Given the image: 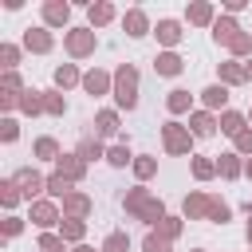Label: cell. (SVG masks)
Segmentation results:
<instances>
[{
	"instance_id": "d6986e66",
	"label": "cell",
	"mask_w": 252,
	"mask_h": 252,
	"mask_svg": "<svg viewBox=\"0 0 252 252\" xmlns=\"http://www.w3.org/2000/svg\"><path fill=\"white\" fill-rule=\"evenodd\" d=\"M201 102H205V110H224V102H228V87H224V83L205 87V91H201Z\"/></svg>"
},
{
	"instance_id": "277c9868",
	"label": "cell",
	"mask_w": 252,
	"mask_h": 252,
	"mask_svg": "<svg viewBox=\"0 0 252 252\" xmlns=\"http://www.w3.org/2000/svg\"><path fill=\"white\" fill-rule=\"evenodd\" d=\"M161 142H165L169 154H189L193 150V130L181 126V122H165L161 126Z\"/></svg>"
},
{
	"instance_id": "7dc6e473",
	"label": "cell",
	"mask_w": 252,
	"mask_h": 252,
	"mask_svg": "<svg viewBox=\"0 0 252 252\" xmlns=\"http://www.w3.org/2000/svg\"><path fill=\"white\" fill-rule=\"evenodd\" d=\"M20 228H24V224H20V217H8V220H4V236H8V240H12Z\"/></svg>"
},
{
	"instance_id": "f1b7e54d",
	"label": "cell",
	"mask_w": 252,
	"mask_h": 252,
	"mask_svg": "<svg viewBox=\"0 0 252 252\" xmlns=\"http://www.w3.org/2000/svg\"><path fill=\"white\" fill-rule=\"evenodd\" d=\"M20 110L24 114H43V91H24L20 94Z\"/></svg>"
},
{
	"instance_id": "83f0119b",
	"label": "cell",
	"mask_w": 252,
	"mask_h": 252,
	"mask_svg": "<svg viewBox=\"0 0 252 252\" xmlns=\"http://www.w3.org/2000/svg\"><path fill=\"white\" fill-rule=\"evenodd\" d=\"M165 106H169V114H185V110L193 106V94H189V91H169Z\"/></svg>"
},
{
	"instance_id": "52a82bcc",
	"label": "cell",
	"mask_w": 252,
	"mask_h": 252,
	"mask_svg": "<svg viewBox=\"0 0 252 252\" xmlns=\"http://www.w3.org/2000/svg\"><path fill=\"white\" fill-rule=\"evenodd\" d=\"M240 35H244V32H240V24H236L232 16H220V20L213 24V39H217V43H224V47H232Z\"/></svg>"
},
{
	"instance_id": "cb8c5ba5",
	"label": "cell",
	"mask_w": 252,
	"mask_h": 252,
	"mask_svg": "<svg viewBox=\"0 0 252 252\" xmlns=\"http://www.w3.org/2000/svg\"><path fill=\"white\" fill-rule=\"evenodd\" d=\"M75 83H83V75H79V67H75V63L55 67V87H59V91H67V87H75Z\"/></svg>"
},
{
	"instance_id": "9a60e30c",
	"label": "cell",
	"mask_w": 252,
	"mask_h": 252,
	"mask_svg": "<svg viewBox=\"0 0 252 252\" xmlns=\"http://www.w3.org/2000/svg\"><path fill=\"white\" fill-rule=\"evenodd\" d=\"M118 134V110H98L94 114V138H114Z\"/></svg>"
},
{
	"instance_id": "30bf717a",
	"label": "cell",
	"mask_w": 252,
	"mask_h": 252,
	"mask_svg": "<svg viewBox=\"0 0 252 252\" xmlns=\"http://www.w3.org/2000/svg\"><path fill=\"white\" fill-rule=\"evenodd\" d=\"M122 28H126V35H134V39L150 35V20H146V12H142V8H130V12L122 16Z\"/></svg>"
},
{
	"instance_id": "6da1fadb",
	"label": "cell",
	"mask_w": 252,
	"mask_h": 252,
	"mask_svg": "<svg viewBox=\"0 0 252 252\" xmlns=\"http://www.w3.org/2000/svg\"><path fill=\"white\" fill-rule=\"evenodd\" d=\"M122 209L130 213V217H138V220H146V224H158V220H165V205L158 201V197H150V189H130L126 197H122Z\"/></svg>"
},
{
	"instance_id": "ee69618b",
	"label": "cell",
	"mask_w": 252,
	"mask_h": 252,
	"mask_svg": "<svg viewBox=\"0 0 252 252\" xmlns=\"http://www.w3.org/2000/svg\"><path fill=\"white\" fill-rule=\"evenodd\" d=\"M232 146H236V154H252V126L240 130V134L232 138Z\"/></svg>"
},
{
	"instance_id": "7bdbcfd3",
	"label": "cell",
	"mask_w": 252,
	"mask_h": 252,
	"mask_svg": "<svg viewBox=\"0 0 252 252\" xmlns=\"http://www.w3.org/2000/svg\"><path fill=\"white\" fill-rule=\"evenodd\" d=\"M39 252H63V236L43 232V236H39Z\"/></svg>"
},
{
	"instance_id": "f6af8a7d",
	"label": "cell",
	"mask_w": 252,
	"mask_h": 252,
	"mask_svg": "<svg viewBox=\"0 0 252 252\" xmlns=\"http://www.w3.org/2000/svg\"><path fill=\"white\" fill-rule=\"evenodd\" d=\"M16 134H20L16 118H4V122H0V138H4V142H16Z\"/></svg>"
},
{
	"instance_id": "8992f818",
	"label": "cell",
	"mask_w": 252,
	"mask_h": 252,
	"mask_svg": "<svg viewBox=\"0 0 252 252\" xmlns=\"http://www.w3.org/2000/svg\"><path fill=\"white\" fill-rule=\"evenodd\" d=\"M55 173H59V177H67V181L75 185V181H83V173H87V161H83L79 154H63V158L55 161Z\"/></svg>"
},
{
	"instance_id": "60d3db41",
	"label": "cell",
	"mask_w": 252,
	"mask_h": 252,
	"mask_svg": "<svg viewBox=\"0 0 252 252\" xmlns=\"http://www.w3.org/2000/svg\"><path fill=\"white\" fill-rule=\"evenodd\" d=\"M158 232H161L165 240H177V232H181V217H165V220H158Z\"/></svg>"
},
{
	"instance_id": "7402d4cb",
	"label": "cell",
	"mask_w": 252,
	"mask_h": 252,
	"mask_svg": "<svg viewBox=\"0 0 252 252\" xmlns=\"http://www.w3.org/2000/svg\"><path fill=\"white\" fill-rule=\"evenodd\" d=\"M32 220H35L39 228H51V224L59 220V209H55L51 201H35V205H32Z\"/></svg>"
},
{
	"instance_id": "5b68a950",
	"label": "cell",
	"mask_w": 252,
	"mask_h": 252,
	"mask_svg": "<svg viewBox=\"0 0 252 252\" xmlns=\"http://www.w3.org/2000/svg\"><path fill=\"white\" fill-rule=\"evenodd\" d=\"M12 181L20 185V193H24L32 205H35V201H43L39 193H47V177H43V173H35V169H16V173H12Z\"/></svg>"
},
{
	"instance_id": "ac0fdd59",
	"label": "cell",
	"mask_w": 252,
	"mask_h": 252,
	"mask_svg": "<svg viewBox=\"0 0 252 252\" xmlns=\"http://www.w3.org/2000/svg\"><path fill=\"white\" fill-rule=\"evenodd\" d=\"M220 83H224V87L248 83V67H244L240 59H228V63H220Z\"/></svg>"
},
{
	"instance_id": "f5cc1de1",
	"label": "cell",
	"mask_w": 252,
	"mask_h": 252,
	"mask_svg": "<svg viewBox=\"0 0 252 252\" xmlns=\"http://www.w3.org/2000/svg\"><path fill=\"white\" fill-rule=\"evenodd\" d=\"M248 244H252V220H248Z\"/></svg>"
},
{
	"instance_id": "7c38bea8",
	"label": "cell",
	"mask_w": 252,
	"mask_h": 252,
	"mask_svg": "<svg viewBox=\"0 0 252 252\" xmlns=\"http://www.w3.org/2000/svg\"><path fill=\"white\" fill-rule=\"evenodd\" d=\"M67 20H71V4H67V0H47V4H43V24L59 28V24H67Z\"/></svg>"
},
{
	"instance_id": "5bb4252c",
	"label": "cell",
	"mask_w": 252,
	"mask_h": 252,
	"mask_svg": "<svg viewBox=\"0 0 252 252\" xmlns=\"http://www.w3.org/2000/svg\"><path fill=\"white\" fill-rule=\"evenodd\" d=\"M181 67H185V59H181L177 51H161V55L154 59V71H158V75H165V79L181 75Z\"/></svg>"
},
{
	"instance_id": "4fadbf2b",
	"label": "cell",
	"mask_w": 252,
	"mask_h": 252,
	"mask_svg": "<svg viewBox=\"0 0 252 252\" xmlns=\"http://www.w3.org/2000/svg\"><path fill=\"white\" fill-rule=\"evenodd\" d=\"M154 35H158V43H165V47H177L185 32H181V24H177V20H158Z\"/></svg>"
},
{
	"instance_id": "4316f807",
	"label": "cell",
	"mask_w": 252,
	"mask_h": 252,
	"mask_svg": "<svg viewBox=\"0 0 252 252\" xmlns=\"http://www.w3.org/2000/svg\"><path fill=\"white\" fill-rule=\"evenodd\" d=\"M75 154H79V158H83V161H94V158H106V150H102V142H98V138H94V134H91V138H83V142H79V150H75Z\"/></svg>"
},
{
	"instance_id": "bcb514c9",
	"label": "cell",
	"mask_w": 252,
	"mask_h": 252,
	"mask_svg": "<svg viewBox=\"0 0 252 252\" xmlns=\"http://www.w3.org/2000/svg\"><path fill=\"white\" fill-rule=\"evenodd\" d=\"M228 51H232V55H236V59H240V55H248V51H252V35H248V32H244V35H240V39H236V43H232V47H228Z\"/></svg>"
},
{
	"instance_id": "4dcf8cb0",
	"label": "cell",
	"mask_w": 252,
	"mask_h": 252,
	"mask_svg": "<svg viewBox=\"0 0 252 252\" xmlns=\"http://www.w3.org/2000/svg\"><path fill=\"white\" fill-rule=\"evenodd\" d=\"M35 158L59 161V158H63V154H59V142H55V138H39V142H35Z\"/></svg>"
},
{
	"instance_id": "8fae6325",
	"label": "cell",
	"mask_w": 252,
	"mask_h": 252,
	"mask_svg": "<svg viewBox=\"0 0 252 252\" xmlns=\"http://www.w3.org/2000/svg\"><path fill=\"white\" fill-rule=\"evenodd\" d=\"M51 43H55V39H51V32H47V28H28V32H24V47H28V51H35V55L51 51Z\"/></svg>"
},
{
	"instance_id": "681fc988",
	"label": "cell",
	"mask_w": 252,
	"mask_h": 252,
	"mask_svg": "<svg viewBox=\"0 0 252 252\" xmlns=\"http://www.w3.org/2000/svg\"><path fill=\"white\" fill-rule=\"evenodd\" d=\"M244 177H252V158H248V161H244Z\"/></svg>"
},
{
	"instance_id": "db71d44e",
	"label": "cell",
	"mask_w": 252,
	"mask_h": 252,
	"mask_svg": "<svg viewBox=\"0 0 252 252\" xmlns=\"http://www.w3.org/2000/svg\"><path fill=\"white\" fill-rule=\"evenodd\" d=\"M248 118H252V114H248Z\"/></svg>"
},
{
	"instance_id": "f546056e",
	"label": "cell",
	"mask_w": 252,
	"mask_h": 252,
	"mask_svg": "<svg viewBox=\"0 0 252 252\" xmlns=\"http://www.w3.org/2000/svg\"><path fill=\"white\" fill-rule=\"evenodd\" d=\"M63 110H67V98H63L59 91H43V114H55V118H59Z\"/></svg>"
},
{
	"instance_id": "ab89813d",
	"label": "cell",
	"mask_w": 252,
	"mask_h": 252,
	"mask_svg": "<svg viewBox=\"0 0 252 252\" xmlns=\"http://www.w3.org/2000/svg\"><path fill=\"white\" fill-rule=\"evenodd\" d=\"M154 169H158V161H154V158H134V177H138V181L154 177Z\"/></svg>"
},
{
	"instance_id": "74e56055",
	"label": "cell",
	"mask_w": 252,
	"mask_h": 252,
	"mask_svg": "<svg viewBox=\"0 0 252 252\" xmlns=\"http://www.w3.org/2000/svg\"><path fill=\"white\" fill-rule=\"evenodd\" d=\"M0 63H4V71H12L20 63V47L16 43H0Z\"/></svg>"
},
{
	"instance_id": "1f68e13d",
	"label": "cell",
	"mask_w": 252,
	"mask_h": 252,
	"mask_svg": "<svg viewBox=\"0 0 252 252\" xmlns=\"http://www.w3.org/2000/svg\"><path fill=\"white\" fill-rule=\"evenodd\" d=\"M228 217H232L228 201H220V197H209V220H213V224H224Z\"/></svg>"
},
{
	"instance_id": "7a4b0ae2",
	"label": "cell",
	"mask_w": 252,
	"mask_h": 252,
	"mask_svg": "<svg viewBox=\"0 0 252 252\" xmlns=\"http://www.w3.org/2000/svg\"><path fill=\"white\" fill-rule=\"evenodd\" d=\"M114 102L122 110H134L138 106V67L134 63H122L114 71Z\"/></svg>"
},
{
	"instance_id": "8d00e7d4",
	"label": "cell",
	"mask_w": 252,
	"mask_h": 252,
	"mask_svg": "<svg viewBox=\"0 0 252 252\" xmlns=\"http://www.w3.org/2000/svg\"><path fill=\"white\" fill-rule=\"evenodd\" d=\"M126 248H130V236L126 232H110L102 240V252H126Z\"/></svg>"
},
{
	"instance_id": "816d5d0a",
	"label": "cell",
	"mask_w": 252,
	"mask_h": 252,
	"mask_svg": "<svg viewBox=\"0 0 252 252\" xmlns=\"http://www.w3.org/2000/svg\"><path fill=\"white\" fill-rule=\"evenodd\" d=\"M244 67H248V79H252V59H248V63H244Z\"/></svg>"
},
{
	"instance_id": "44dd1931",
	"label": "cell",
	"mask_w": 252,
	"mask_h": 252,
	"mask_svg": "<svg viewBox=\"0 0 252 252\" xmlns=\"http://www.w3.org/2000/svg\"><path fill=\"white\" fill-rule=\"evenodd\" d=\"M91 209H94V205H91V197H87V193H71V197H63V213H67V217H75V220H83Z\"/></svg>"
},
{
	"instance_id": "d4e9b609",
	"label": "cell",
	"mask_w": 252,
	"mask_h": 252,
	"mask_svg": "<svg viewBox=\"0 0 252 252\" xmlns=\"http://www.w3.org/2000/svg\"><path fill=\"white\" fill-rule=\"evenodd\" d=\"M240 130H248V122H244V114H236V110H224V114H220V134H228V138H236Z\"/></svg>"
},
{
	"instance_id": "2e32d148",
	"label": "cell",
	"mask_w": 252,
	"mask_h": 252,
	"mask_svg": "<svg viewBox=\"0 0 252 252\" xmlns=\"http://www.w3.org/2000/svg\"><path fill=\"white\" fill-rule=\"evenodd\" d=\"M185 220H209V193H189L185 197Z\"/></svg>"
},
{
	"instance_id": "d590c367",
	"label": "cell",
	"mask_w": 252,
	"mask_h": 252,
	"mask_svg": "<svg viewBox=\"0 0 252 252\" xmlns=\"http://www.w3.org/2000/svg\"><path fill=\"white\" fill-rule=\"evenodd\" d=\"M217 173V161H209V158H193V177L197 181H209Z\"/></svg>"
},
{
	"instance_id": "b9f144b4",
	"label": "cell",
	"mask_w": 252,
	"mask_h": 252,
	"mask_svg": "<svg viewBox=\"0 0 252 252\" xmlns=\"http://www.w3.org/2000/svg\"><path fill=\"white\" fill-rule=\"evenodd\" d=\"M0 91H8V94H24V83H20V75H16V71H4V79H0Z\"/></svg>"
},
{
	"instance_id": "11a10c76",
	"label": "cell",
	"mask_w": 252,
	"mask_h": 252,
	"mask_svg": "<svg viewBox=\"0 0 252 252\" xmlns=\"http://www.w3.org/2000/svg\"><path fill=\"white\" fill-rule=\"evenodd\" d=\"M197 252H201V248H197Z\"/></svg>"
},
{
	"instance_id": "f907efd6",
	"label": "cell",
	"mask_w": 252,
	"mask_h": 252,
	"mask_svg": "<svg viewBox=\"0 0 252 252\" xmlns=\"http://www.w3.org/2000/svg\"><path fill=\"white\" fill-rule=\"evenodd\" d=\"M75 252H94V248H87V244H75Z\"/></svg>"
},
{
	"instance_id": "836d02e7",
	"label": "cell",
	"mask_w": 252,
	"mask_h": 252,
	"mask_svg": "<svg viewBox=\"0 0 252 252\" xmlns=\"http://www.w3.org/2000/svg\"><path fill=\"white\" fill-rule=\"evenodd\" d=\"M20 197H24V193H20V185H16L12 177H8V181H0V201H4V209H12Z\"/></svg>"
},
{
	"instance_id": "484cf974",
	"label": "cell",
	"mask_w": 252,
	"mask_h": 252,
	"mask_svg": "<svg viewBox=\"0 0 252 252\" xmlns=\"http://www.w3.org/2000/svg\"><path fill=\"white\" fill-rule=\"evenodd\" d=\"M83 232H87V224H83V220H75V217H63V220H59V236H63V240L79 244V240H83Z\"/></svg>"
},
{
	"instance_id": "ffe728a7",
	"label": "cell",
	"mask_w": 252,
	"mask_h": 252,
	"mask_svg": "<svg viewBox=\"0 0 252 252\" xmlns=\"http://www.w3.org/2000/svg\"><path fill=\"white\" fill-rule=\"evenodd\" d=\"M217 173H220V177H228V181H236V177L244 173L240 154H236V150H232V154H220V158H217Z\"/></svg>"
},
{
	"instance_id": "603a6c76",
	"label": "cell",
	"mask_w": 252,
	"mask_h": 252,
	"mask_svg": "<svg viewBox=\"0 0 252 252\" xmlns=\"http://www.w3.org/2000/svg\"><path fill=\"white\" fill-rule=\"evenodd\" d=\"M185 16H189V24H197V28H205V24H217V20H213V4H209V0H197V4H189V12H185Z\"/></svg>"
},
{
	"instance_id": "c3c4849f",
	"label": "cell",
	"mask_w": 252,
	"mask_h": 252,
	"mask_svg": "<svg viewBox=\"0 0 252 252\" xmlns=\"http://www.w3.org/2000/svg\"><path fill=\"white\" fill-rule=\"evenodd\" d=\"M240 8H244V0H228V4H224V12H228V16H236Z\"/></svg>"
},
{
	"instance_id": "9c48e42d",
	"label": "cell",
	"mask_w": 252,
	"mask_h": 252,
	"mask_svg": "<svg viewBox=\"0 0 252 252\" xmlns=\"http://www.w3.org/2000/svg\"><path fill=\"white\" fill-rule=\"evenodd\" d=\"M217 126H220V118H213V110H193V114H189V130H193V138H209Z\"/></svg>"
},
{
	"instance_id": "ba28073f",
	"label": "cell",
	"mask_w": 252,
	"mask_h": 252,
	"mask_svg": "<svg viewBox=\"0 0 252 252\" xmlns=\"http://www.w3.org/2000/svg\"><path fill=\"white\" fill-rule=\"evenodd\" d=\"M83 91L87 94H106V91H114V75H106V71H87L83 75Z\"/></svg>"
},
{
	"instance_id": "e575fe53",
	"label": "cell",
	"mask_w": 252,
	"mask_h": 252,
	"mask_svg": "<svg viewBox=\"0 0 252 252\" xmlns=\"http://www.w3.org/2000/svg\"><path fill=\"white\" fill-rule=\"evenodd\" d=\"M169 244H173V240H165L158 228H154V232H146V240H142V248H146V252H169Z\"/></svg>"
},
{
	"instance_id": "3957f363",
	"label": "cell",
	"mask_w": 252,
	"mask_h": 252,
	"mask_svg": "<svg viewBox=\"0 0 252 252\" xmlns=\"http://www.w3.org/2000/svg\"><path fill=\"white\" fill-rule=\"evenodd\" d=\"M63 47H67V55H75V59H87V55H94V47H98V35H94V28H71V32L63 35Z\"/></svg>"
},
{
	"instance_id": "e0dca14e",
	"label": "cell",
	"mask_w": 252,
	"mask_h": 252,
	"mask_svg": "<svg viewBox=\"0 0 252 252\" xmlns=\"http://www.w3.org/2000/svg\"><path fill=\"white\" fill-rule=\"evenodd\" d=\"M87 20H91V28L110 24V20H114V4H110V0H94V4H87Z\"/></svg>"
},
{
	"instance_id": "d6a6232c",
	"label": "cell",
	"mask_w": 252,
	"mask_h": 252,
	"mask_svg": "<svg viewBox=\"0 0 252 252\" xmlns=\"http://www.w3.org/2000/svg\"><path fill=\"white\" fill-rule=\"evenodd\" d=\"M47 193H51V197H71L75 189H71V181H67V177L51 173V177H47Z\"/></svg>"
},
{
	"instance_id": "f35d334b",
	"label": "cell",
	"mask_w": 252,
	"mask_h": 252,
	"mask_svg": "<svg viewBox=\"0 0 252 252\" xmlns=\"http://www.w3.org/2000/svg\"><path fill=\"white\" fill-rule=\"evenodd\" d=\"M106 161H110V165H126V161H130V146H126V142L110 146V150H106Z\"/></svg>"
}]
</instances>
